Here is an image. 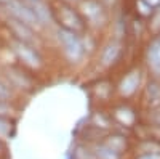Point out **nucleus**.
Returning a JSON list of instances; mask_svg holds the SVG:
<instances>
[{"label":"nucleus","mask_w":160,"mask_h":159,"mask_svg":"<svg viewBox=\"0 0 160 159\" xmlns=\"http://www.w3.org/2000/svg\"><path fill=\"white\" fill-rule=\"evenodd\" d=\"M7 132H8V124L0 121V134H7Z\"/></svg>","instance_id":"1"},{"label":"nucleus","mask_w":160,"mask_h":159,"mask_svg":"<svg viewBox=\"0 0 160 159\" xmlns=\"http://www.w3.org/2000/svg\"><path fill=\"white\" fill-rule=\"evenodd\" d=\"M7 95H8V93H7V90H5L2 85H0V98H5Z\"/></svg>","instance_id":"2"}]
</instances>
